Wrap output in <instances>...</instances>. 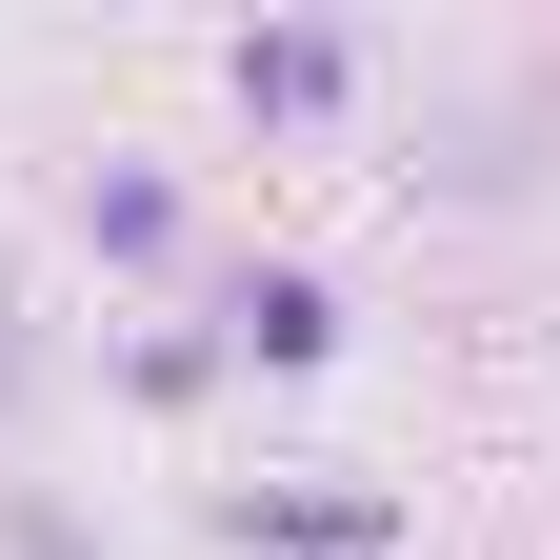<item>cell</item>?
Instances as JSON below:
<instances>
[]
</instances>
